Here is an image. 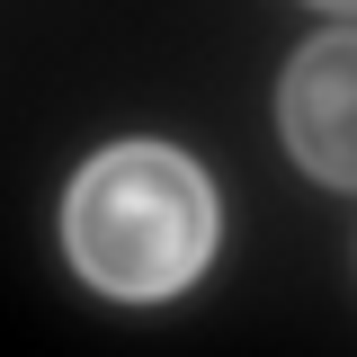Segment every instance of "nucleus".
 I'll use <instances>...</instances> for the list:
<instances>
[{
  "label": "nucleus",
  "instance_id": "nucleus-1",
  "mask_svg": "<svg viewBox=\"0 0 357 357\" xmlns=\"http://www.w3.org/2000/svg\"><path fill=\"white\" fill-rule=\"evenodd\" d=\"M63 250L98 295L161 304L178 286H197L215 259V188L178 143H107L89 152L72 197H63Z\"/></svg>",
  "mask_w": 357,
  "mask_h": 357
},
{
  "label": "nucleus",
  "instance_id": "nucleus-2",
  "mask_svg": "<svg viewBox=\"0 0 357 357\" xmlns=\"http://www.w3.org/2000/svg\"><path fill=\"white\" fill-rule=\"evenodd\" d=\"M277 134L321 188H357V27H331L286 63Z\"/></svg>",
  "mask_w": 357,
  "mask_h": 357
},
{
  "label": "nucleus",
  "instance_id": "nucleus-3",
  "mask_svg": "<svg viewBox=\"0 0 357 357\" xmlns=\"http://www.w3.org/2000/svg\"><path fill=\"white\" fill-rule=\"evenodd\" d=\"M312 9H349V18H357V0H312Z\"/></svg>",
  "mask_w": 357,
  "mask_h": 357
}]
</instances>
